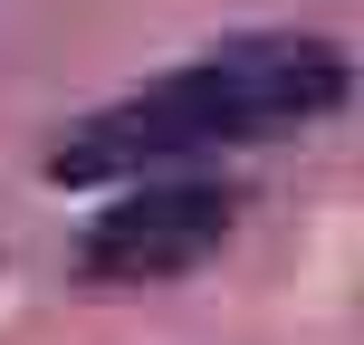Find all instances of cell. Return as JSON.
Segmentation results:
<instances>
[{
    "label": "cell",
    "instance_id": "7a4b0ae2",
    "mask_svg": "<svg viewBox=\"0 0 364 345\" xmlns=\"http://www.w3.org/2000/svg\"><path fill=\"white\" fill-rule=\"evenodd\" d=\"M230 211L240 201L220 192V182H144V192H125L115 211H96L87 230V278H106V288H154V278H182L201 269V259L230 240Z\"/></svg>",
    "mask_w": 364,
    "mask_h": 345
},
{
    "label": "cell",
    "instance_id": "6da1fadb",
    "mask_svg": "<svg viewBox=\"0 0 364 345\" xmlns=\"http://www.w3.org/2000/svg\"><path fill=\"white\" fill-rule=\"evenodd\" d=\"M346 96V58L326 38H297V29H269V38H230V48L192 58V68L154 77L144 96L87 115L68 144L48 154L58 182H106V173H144L164 154H192V144H240V134H278V125H316V115Z\"/></svg>",
    "mask_w": 364,
    "mask_h": 345
}]
</instances>
